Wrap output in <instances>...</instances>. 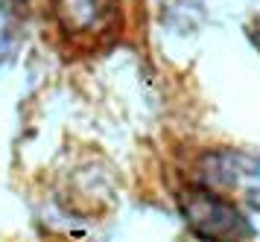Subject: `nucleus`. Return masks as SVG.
Wrapping results in <instances>:
<instances>
[{
	"instance_id": "obj_1",
	"label": "nucleus",
	"mask_w": 260,
	"mask_h": 242,
	"mask_svg": "<svg viewBox=\"0 0 260 242\" xmlns=\"http://www.w3.org/2000/svg\"><path fill=\"white\" fill-rule=\"evenodd\" d=\"M199 184L219 196L260 210V155L243 149L208 152L199 161Z\"/></svg>"
},
{
	"instance_id": "obj_2",
	"label": "nucleus",
	"mask_w": 260,
	"mask_h": 242,
	"mask_svg": "<svg viewBox=\"0 0 260 242\" xmlns=\"http://www.w3.org/2000/svg\"><path fill=\"white\" fill-rule=\"evenodd\" d=\"M181 216L187 228L202 239H248L254 236L251 222L240 213L231 198L213 193L208 187H190L178 196Z\"/></svg>"
},
{
	"instance_id": "obj_3",
	"label": "nucleus",
	"mask_w": 260,
	"mask_h": 242,
	"mask_svg": "<svg viewBox=\"0 0 260 242\" xmlns=\"http://www.w3.org/2000/svg\"><path fill=\"white\" fill-rule=\"evenodd\" d=\"M50 6L61 32L73 38H88V35L106 32L114 23L120 0H50Z\"/></svg>"
}]
</instances>
